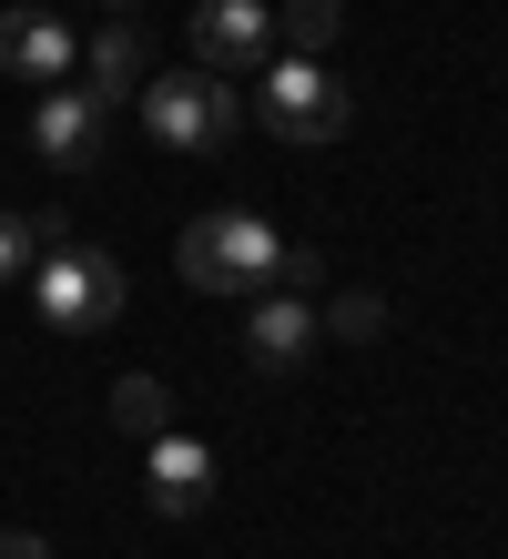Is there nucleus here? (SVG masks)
<instances>
[{
	"label": "nucleus",
	"mask_w": 508,
	"mask_h": 559,
	"mask_svg": "<svg viewBox=\"0 0 508 559\" xmlns=\"http://www.w3.org/2000/svg\"><path fill=\"white\" fill-rule=\"evenodd\" d=\"M174 265H184L193 295H255V285L285 275V235L264 214H193L184 245H174Z\"/></svg>",
	"instance_id": "nucleus-1"
},
{
	"label": "nucleus",
	"mask_w": 508,
	"mask_h": 559,
	"mask_svg": "<svg viewBox=\"0 0 508 559\" xmlns=\"http://www.w3.org/2000/svg\"><path fill=\"white\" fill-rule=\"evenodd\" d=\"M143 133L163 143V153H224L234 143V122H245V103H234V82H214V72H153L143 92Z\"/></svg>",
	"instance_id": "nucleus-2"
},
{
	"label": "nucleus",
	"mask_w": 508,
	"mask_h": 559,
	"mask_svg": "<svg viewBox=\"0 0 508 559\" xmlns=\"http://www.w3.org/2000/svg\"><path fill=\"white\" fill-rule=\"evenodd\" d=\"M31 295H42V316L61 325V336H102V325L122 316L132 285H122V265L102 245H72V235H61V245H42V265H31Z\"/></svg>",
	"instance_id": "nucleus-3"
},
{
	"label": "nucleus",
	"mask_w": 508,
	"mask_h": 559,
	"mask_svg": "<svg viewBox=\"0 0 508 559\" xmlns=\"http://www.w3.org/2000/svg\"><path fill=\"white\" fill-rule=\"evenodd\" d=\"M255 112H264L275 143H335V133H346V82H335L316 51L264 61V72H255Z\"/></svg>",
	"instance_id": "nucleus-4"
},
{
	"label": "nucleus",
	"mask_w": 508,
	"mask_h": 559,
	"mask_svg": "<svg viewBox=\"0 0 508 559\" xmlns=\"http://www.w3.org/2000/svg\"><path fill=\"white\" fill-rule=\"evenodd\" d=\"M264 51H275V11H264V0H203V11H193V72L255 82Z\"/></svg>",
	"instance_id": "nucleus-5"
},
{
	"label": "nucleus",
	"mask_w": 508,
	"mask_h": 559,
	"mask_svg": "<svg viewBox=\"0 0 508 559\" xmlns=\"http://www.w3.org/2000/svg\"><path fill=\"white\" fill-rule=\"evenodd\" d=\"M31 143H42L61 174H82V163H102V143H113V103L82 92V82H51L42 112H31Z\"/></svg>",
	"instance_id": "nucleus-6"
},
{
	"label": "nucleus",
	"mask_w": 508,
	"mask_h": 559,
	"mask_svg": "<svg viewBox=\"0 0 508 559\" xmlns=\"http://www.w3.org/2000/svg\"><path fill=\"white\" fill-rule=\"evenodd\" d=\"M153 448V509L163 519H193L203 499H214V448L203 438H174V427H163V438H143Z\"/></svg>",
	"instance_id": "nucleus-7"
},
{
	"label": "nucleus",
	"mask_w": 508,
	"mask_h": 559,
	"mask_svg": "<svg viewBox=\"0 0 508 559\" xmlns=\"http://www.w3.org/2000/svg\"><path fill=\"white\" fill-rule=\"evenodd\" d=\"M305 346H316V306H305V295H264V306L245 316V356H255L264 377L305 367Z\"/></svg>",
	"instance_id": "nucleus-8"
},
{
	"label": "nucleus",
	"mask_w": 508,
	"mask_h": 559,
	"mask_svg": "<svg viewBox=\"0 0 508 559\" xmlns=\"http://www.w3.org/2000/svg\"><path fill=\"white\" fill-rule=\"evenodd\" d=\"M72 61H82V41H72V31H61L51 11H11V21H0V72L61 82V72H72Z\"/></svg>",
	"instance_id": "nucleus-9"
},
{
	"label": "nucleus",
	"mask_w": 508,
	"mask_h": 559,
	"mask_svg": "<svg viewBox=\"0 0 508 559\" xmlns=\"http://www.w3.org/2000/svg\"><path fill=\"white\" fill-rule=\"evenodd\" d=\"M82 92H102V103H132V92H143L153 82V61H143V31H132V21H113V31H92V41H82Z\"/></svg>",
	"instance_id": "nucleus-10"
},
{
	"label": "nucleus",
	"mask_w": 508,
	"mask_h": 559,
	"mask_svg": "<svg viewBox=\"0 0 508 559\" xmlns=\"http://www.w3.org/2000/svg\"><path fill=\"white\" fill-rule=\"evenodd\" d=\"M113 427L122 438H163V427H174V386L163 377H122L113 386Z\"/></svg>",
	"instance_id": "nucleus-11"
},
{
	"label": "nucleus",
	"mask_w": 508,
	"mask_h": 559,
	"mask_svg": "<svg viewBox=\"0 0 508 559\" xmlns=\"http://www.w3.org/2000/svg\"><path fill=\"white\" fill-rule=\"evenodd\" d=\"M335 21H346V0H285V41H295V51H326Z\"/></svg>",
	"instance_id": "nucleus-12"
},
{
	"label": "nucleus",
	"mask_w": 508,
	"mask_h": 559,
	"mask_svg": "<svg viewBox=\"0 0 508 559\" xmlns=\"http://www.w3.org/2000/svg\"><path fill=\"white\" fill-rule=\"evenodd\" d=\"M42 265V224H21V214H0V285Z\"/></svg>",
	"instance_id": "nucleus-13"
},
{
	"label": "nucleus",
	"mask_w": 508,
	"mask_h": 559,
	"mask_svg": "<svg viewBox=\"0 0 508 559\" xmlns=\"http://www.w3.org/2000/svg\"><path fill=\"white\" fill-rule=\"evenodd\" d=\"M326 325H335V336H356V346H366V336H387V306H377V295H346V306H335Z\"/></svg>",
	"instance_id": "nucleus-14"
},
{
	"label": "nucleus",
	"mask_w": 508,
	"mask_h": 559,
	"mask_svg": "<svg viewBox=\"0 0 508 559\" xmlns=\"http://www.w3.org/2000/svg\"><path fill=\"white\" fill-rule=\"evenodd\" d=\"M0 559H51V549L31 539V530H11V539H0Z\"/></svg>",
	"instance_id": "nucleus-15"
},
{
	"label": "nucleus",
	"mask_w": 508,
	"mask_h": 559,
	"mask_svg": "<svg viewBox=\"0 0 508 559\" xmlns=\"http://www.w3.org/2000/svg\"><path fill=\"white\" fill-rule=\"evenodd\" d=\"M102 11H113V21H132V11H143V0H102Z\"/></svg>",
	"instance_id": "nucleus-16"
}]
</instances>
